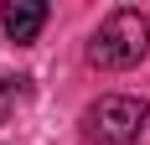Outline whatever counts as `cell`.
Masks as SVG:
<instances>
[{"label": "cell", "mask_w": 150, "mask_h": 145, "mask_svg": "<svg viewBox=\"0 0 150 145\" xmlns=\"http://www.w3.org/2000/svg\"><path fill=\"white\" fill-rule=\"evenodd\" d=\"M145 52H150V21L140 11H129V5L124 11H109L98 21V31H93V42H88V62L104 68V72L135 68Z\"/></svg>", "instance_id": "obj_1"}, {"label": "cell", "mask_w": 150, "mask_h": 145, "mask_svg": "<svg viewBox=\"0 0 150 145\" xmlns=\"http://www.w3.org/2000/svg\"><path fill=\"white\" fill-rule=\"evenodd\" d=\"M150 119V104L145 99H129V93H104L83 114V140L88 145H135L140 130Z\"/></svg>", "instance_id": "obj_2"}, {"label": "cell", "mask_w": 150, "mask_h": 145, "mask_svg": "<svg viewBox=\"0 0 150 145\" xmlns=\"http://www.w3.org/2000/svg\"><path fill=\"white\" fill-rule=\"evenodd\" d=\"M42 26H47V5L42 0H5V5H0V31H5L16 47H31L42 36Z\"/></svg>", "instance_id": "obj_3"}, {"label": "cell", "mask_w": 150, "mask_h": 145, "mask_svg": "<svg viewBox=\"0 0 150 145\" xmlns=\"http://www.w3.org/2000/svg\"><path fill=\"white\" fill-rule=\"evenodd\" d=\"M26 93H31V78H0V119L11 114Z\"/></svg>", "instance_id": "obj_4"}]
</instances>
